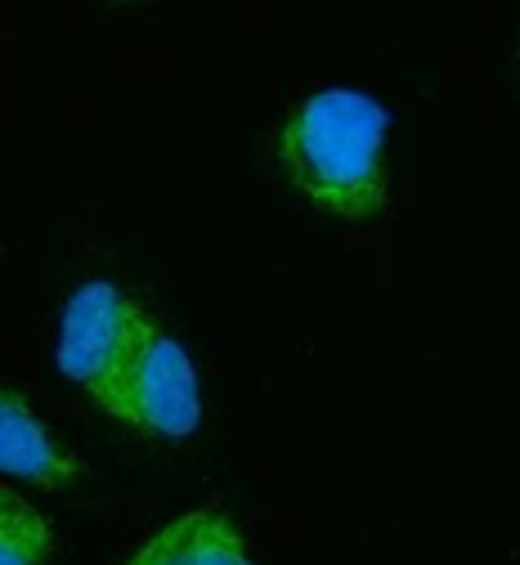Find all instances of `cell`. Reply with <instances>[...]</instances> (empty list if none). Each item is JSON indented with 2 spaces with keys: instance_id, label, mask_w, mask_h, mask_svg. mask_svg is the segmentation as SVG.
<instances>
[{
  "instance_id": "1",
  "label": "cell",
  "mask_w": 520,
  "mask_h": 565,
  "mask_svg": "<svg viewBox=\"0 0 520 565\" xmlns=\"http://www.w3.org/2000/svg\"><path fill=\"white\" fill-rule=\"evenodd\" d=\"M386 108L363 90H315L278 130V167L319 211L346 221L386 202Z\"/></svg>"
},
{
  "instance_id": "4",
  "label": "cell",
  "mask_w": 520,
  "mask_h": 565,
  "mask_svg": "<svg viewBox=\"0 0 520 565\" xmlns=\"http://www.w3.org/2000/svg\"><path fill=\"white\" fill-rule=\"evenodd\" d=\"M0 471L28 484L63 489L82 476V462L54 440V431L28 408L23 395L0 391Z\"/></svg>"
},
{
  "instance_id": "6",
  "label": "cell",
  "mask_w": 520,
  "mask_h": 565,
  "mask_svg": "<svg viewBox=\"0 0 520 565\" xmlns=\"http://www.w3.org/2000/svg\"><path fill=\"white\" fill-rule=\"evenodd\" d=\"M54 525L23 499L0 484V565H50Z\"/></svg>"
},
{
  "instance_id": "3",
  "label": "cell",
  "mask_w": 520,
  "mask_h": 565,
  "mask_svg": "<svg viewBox=\"0 0 520 565\" xmlns=\"http://www.w3.org/2000/svg\"><path fill=\"white\" fill-rule=\"evenodd\" d=\"M117 417L126 427H139L148 436H167V440H184L198 431V422H202L198 373L180 350V341L167 337L162 328L144 332L139 355H135L126 386H121Z\"/></svg>"
},
{
  "instance_id": "2",
  "label": "cell",
  "mask_w": 520,
  "mask_h": 565,
  "mask_svg": "<svg viewBox=\"0 0 520 565\" xmlns=\"http://www.w3.org/2000/svg\"><path fill=\"white\" fill-rule=\"evenodd\" d=\"M148 315L108 278H91L63 306L59 323V369L77 382L104 413L117 417L126 373L139 355Z\"/></svg>"
},
{
  "instance_id": "5",
  "label": "cell",
  "mask_w": 520,
  "mask_h": 565,
  "mask_svg": "<svg viewBox=\"0 0 520 565\" xmlns=\"http://www.w3.org/2000/svg\"><path fill=\"white\" fill-rule=\"evenodd\" d=\"M126 565H252L238 525L220 508H198L144 539Z\"/></svg>"
}]
</instances>
